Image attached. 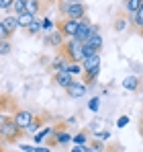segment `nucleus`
Wrapping results in <instances>:
<instances>
[{
    "label": "nucleus",
    "instance_id": "e433bc0d",
    "mask_svg": "<svg viewBox=\"0 0 143 152\" xmlns=\"http://www.w3.org/2000/svg\"><path fill=\"white\" fill-rule=\"evenodd\" d=\"M70 152H84V146H76V144H72V150Z\"/></svg>",
    "mask_w": 143,
    "mask_h": 152
},
{
    "label": "nucleus",
    "instance_id": "dca6fc26",
    "mask_svg": "<svg viewBox=\"0 0 143 152\" xmlns=\"http://www.w3.org/2000/svg\"><path fill=\"white\" fill-rule=\"evenodd\" d=\"M37 17H33L31 12H23V15H17V21H19V29H25L27 31V27L31 25L33 21H35Z\"/></svg>",
    "mask_w": 143,
    "mask_h": 152
},
{
    "label": "nucleus",
    "instance_id": "412c9836",
    "mask_svg": "<svg viewBox=\"0 0 143 152\" xmlns=\"http://www.w3.org/2000/svg\"><path fill=\"white\" fill-rule=\"evenodd\" d=\"M41 31H43V25H41V19H35V21H33L31 25L27 27V33H29V35H39Z\"/></svg>",
    "mask_w": 143,
    "mask_h": 152
},
{
    "label": "nucleus",
    "instance_id": "7c9ffc66",
    "mask_svg": "<svg viewBox=\"0 0 143 152\" xmlns=\"http://www.w3.org/2000/svg\"><path fill=\"white\" fill-rule=\"evenodd\" d=\"M10 35H12V33H10V31L4 27V23L0 21V41H8V39H10Z\"/></svg>",
    "mask_w": 143,
    "mask_h": 152
},
{
    "label": "nucleus",
    "instance_id": "c9c22d12",
    "mask_svg": "<svg viewBox=\"0 0 143 152\" xmlns=\"http://www.w3.org/2000/svg\"><path fill=\"white\" fill-rule=\"evenodd\" d=\"M10 117H12V115H8L6 111H0V127L4 126V124H6V121H8Z\"/></svg>",
    "mask_w": 143,
    "mask_h": 152
},
{
    "label": "nucleus",
    "instance_id": "0eeeda50",
    "mask_svg": "<svg viewBox=\"0 0 143 152\" xmlns=\"http://www.w3.org/2000/svg\"><path fill=\"white\" fill-rule=\"evenodd\" d=\"M78 25H80V21H74V19H64L61 23H59V31H61V35L66 37V39H72L74 35H76V31H78Z\"/></svg>",
    "mask_w": 143,
    "mask_h": 152
},
{
    "label": "nucleus",
    "instance_id": "7ed1b4c3",
    "mask_svg": "<svg viewBox=\"0 0 143 152\" xmlns=\"http://www.w3.org/2000/svg\"><path fill=\"white\" fill-rule=\"evenodd\" d=\"M35 119H37V115H35L33 111H29V109H17V111L12 113V121L19 126L21 132H27L29 126H31Z\"/></svg>",
    "mask_w": 143,
    "mask_h": 152
},
{
    "label": "nucleus",
    "instance_id": "c756f323",
    "mask_svg": "<svg viewBox=\"0 0 143 152\" xmlns=\"http://www.w3.org/2000/svg\"><path fill=\"white\" fill-rule=\"evenodd\" d=\"M12 4H14V0H0V10H4L8 15V12H12Z\"/></svg>",
    "mask_w": 143,
    "mask_h": 152
},
{
    "label": "nucleus",
    "instance_id": "79ce46f5",
    "mask_svg": "<svg viewBox=\"0 0 143 152\" xmlns=\"http://www.w3.org/2000/svg\"><path fill=\"white\" fill-rule=\"evenodd\" d=\"M141 132H143V121H141Z\"/></svg>",
    "mask_w": 143,
    "mask_h": 152
},
{
    "label": "nucleus",
    "instance_id": "9d476101",
    "mask_svg": "<svg viewBox=\"0 0 143 152\" xmlns=\"http://www.w3.org/2000/svg\"><path fill=\"white\" fill-rule=\"evenodd\" d=\"M53 80H55V84H57V86H61V88H68V86H70V84L74 82V80H76V78H74L70 72L61 70V72H55V74H53Z\"/></svg>",
    "mask_w": 143,
    "mask_h": 152
},
{
    "label": "nucleus",
    "instance_id": "cd10ccee",
    "mask_svg": "<svg viewBox=\"0 0 143 152\" xmlns=\"http://www.w3.org/2000/svg\"><path fill=\"white\" fill-rule=\"evenodd\" d=\"M98 109H100V97H92V99L88 101V111L96 113Z\"/></svg>",
    "mask_w": 143,
    "mask_h": 152
},
{
    "label": "nucleus",
    "instance_id": "2f4dec72",
    "mask_svg": "<svg viewBox=\"0 0 143 152\" xmlns=\"http://www.w3.org/2000/svg\"><path fill=\"white\" fill-rule=\"evenodd\" d=\"M129 121H131V117H129V115H121L119 119H117V127H119V129H123V127L129 126Z\"/></svg>",
    "mask_w": 143,
    "mask_h": 152
},
{
    "label": "nucleus",
    "instance_id": "6e6552de",
    "mask_svg": "<svg viewBox=\"0 0 143 152\" xmlns=\"http://www.w3.org/2000/svg\"><path fill=\"white\" fill-rule=\"evenodd\" d=\"M43 41L47 43V45H51V48H64V43H66V37L61 35V31L55 27L51 33H47L45 37H43Z\"/></svg>",
    "mask_w": 143,
    "mask_h": 152
},
{
    "label": "nucleus",
    "instance_id": "5701e85b",
    "mask_svg": "<svg viewBox=\"0 0 143 152\" xmlns=\"http://www.w3.org/2000/svg\"><path fill=\"white\" fill-rule=\"evenodd\" d=\"M39 8H41V2L39 0H27V12H31L33 17H37Z\"/></svg>",
    "mask_w": 143,
    "mask_h": 152
},
{
    "label": "nucleus",
    "instance_id": "423d86ee",
    "mask_svg": "<svg viewBox=\"0 0 143 152\" xmlns=\"http://www.w3.org/2000/svg\"><path fill=\"white\" fill-rule=\"evenodd\" d=\"M53 144H57V146H70L72 144V138H74V134L68 132V129H64V127H57V129H53Z\"/></svg>",
    "mask_w": 143,
    "mask_h": 152
},
{
    "label": "nucleus",
    "instance_id": "f03ea898",
    "mask_svg": "<svg viewBox=\"0 0 143 152\" xmlns=\"http://www.w3.org/2000/svg\"><path fill=\"white\" fill-rule=\"evenodd\" d=\"M23 136V132L19 129V126L12 121V117L4 124V126L0 127V138H2V142H6V144H12V142H19V138Z\"/></svg>",
    "mask_w": 143,
    "mask_h": 152
},
{
    "label": "nucleus",
    "instance_id": "39448f33",
    "mask_svg": "<svg viewBox=\"0 0 143 152\" xmlns=\"http://www.w3.org/2000/svg\"><path fill=\"white\" fill-rule=\"evenodd\" d=\"M88 84L86 82H80V80H74L70 86L66 88V93L70 95L72 99H82V97H86V93H88Z\"/></svg>",
    "mask_w": 143,
    "mask_h": 152
},
{
    "label": "nucleus",
    "instance_id": "473e14b6",
    "mask_svg": "<svg viewBox=\"0 0 143 152\" xmlns=\"http://www.w3.org/2000/svg\"><path fill=\"white\" fill-rule=\"evenodd\" d=\"M41 25H43V31H49V33L55 29V23L51 19H41Z\"/></svg>",
    "mask_w": 143,
    "mask_h": 152
},
{
    "label": "nucleus",
    "instance_id": "f257e3e1",
    "mask_svg": "<svg viewBox=\"0 0 143 152\" xmlns=\"http://www.w3.org/2000/svg\"><path fill=\"white\" fill-rule=\"evenodd\" d=\"M64 56L70 60V62H80L82 64V60H84V43L82 41H78V39H66V43H64Z\"/></svg>",
    "mask_w": 143,
    "mask_h": 152
},
{
    "label": "nucleus",
    "instance_id": "37998d69",
    "mask_svg": "<svg viewBox=\"0 0 143 152\" xmlns=\"http://www.w3.org/2000/svg\"><path fill=\"white\" fill-rule=\"evenodd\" d=\"M0 152H2V148H0Z\"/></svg>",
    "mask_w": 143,
    "mask_h": 152
},
{
    "label": "nucleus",
    "instance_id": "393cba45",
    "mask_svg": "<svg viewBox=\"0 0 143 152\" xmlns=\"http://www.w3.org/2000/svg\"><path fill=\"white\" fill-rule=\"evenodd\" d=\"M113 27H115V31H121V33H123V31L129 27V21H127V17H119V19H115Z\"/></svg>",
    "mask_w": 143,
    "mask_h": 152
},
{
    "label": "nucleus",
    "instance_id": "f3484780",
    "mask_svg": "<svg viewBox=\"0 0 143 152\" xmlns=\"http://www.w3.org/2000/svg\"><path fill=\"white\" fill-rule=\"evenodd\" d=\"M72 144H76V146H86V144H90V136H88V132H78V134H74Z\"/></svg>",
    "mask_w": 143,
    "mask_h": 152
},
{
    "label": "nucleus",
    "instance_id": "a211bd4d",
    "mask_svg": "<svg viewBox=\"0 0 143 152\" xmlns=\"http://www.w3.org/2000/svg\"><path fill=\"white\" fill-rule=\"evenodd\" d=\"M86 43H88V45H90L92 50L100 51V50H102V48H104V37H102L100 33H96V35H92V37H90V39L86 41Z\"/></svg>",
    "mask_w": 143,
    "mask_h": 152
},
{
    "label": "nucleus",
    "instance_id": "9b49d317",
    "mask_svg": "<svg viewBox=\"0 0 143 152\" xmlns=\"http://www.w3.org/2000/svg\"><path fill=\"white\" fill-rule=\"evenodd\" d=\"M139 84H141V80H139V76H135V74H131V76H127V78H123V88L125 91H129V93H135L137 88H139Z\"/></svg>",
    "mask_w": 143,
    "mask_h": 152
},
{
    "label": "nucleus",
    "instance_id": "6ab92c4d",
    "mask_svg": "<svg viewBox=\"0 0 143 152\" xmlns=\"http://www.w3.org/2000/svg\"><path fill=\"white\" fill-rule=\"evenodd\" d=\"M143 0H127L125 2V15H131V12H137L141 8Z\"/></svg>",
    "mask_w": 143,
    "mask_h": 152
},
{
    "label": "nucleus",
    "instance_id": "aec40b11",
    "mask_svg": "<svg viewBox=\"0 0 143 152\" xmlns=\"http://www.w3.org/2000/svg\"><path fill=\"white\" fill-rule=\"evenodd\" d=\"M110 136H113V134H110L108 129H96V132H92V136H90V138L100 140V142H104V144H106V142H110Z\"/></svg>",
    "mask_w": 143,
    "mask_h": 152
},
{
    "label": "nucleus",
    "instance_id": "20e7f679",
    "mask_svg": "<svg viewBox=\"0 0 143 152\" xmlns=\"http://www.w3.org/2000/svg\"><path fill=\"white\" fill-rule=\"evenodd\" d=\"M92 35H94V31H92V23H90V21H86V19H82V21H80V25H78L76 35H74V39H78V41L86 43Z\"/></svg>",
    "mask_w": 143,
    "mask_h": 152
},
{
    "label": "nucleus",
    "instance_id": "58836bf2",
    "mask_svg": "<svg viewBox=\"0 0 143 152\" xmlns=\"http://www.w3.org/2000/svg\"><path fill=\"white\" fill-rule=\"evenodd\" d=\"M84 152H94V150L90 148V144H86V146H84Z\"/></svg>",
    "mask_w": 143,
    "mask_h": 152
},
{
    "label": "nucleus",
    "instance_id": "4be33fe9",
    "mask_svg": "<svg viewBox=\"0 0 143 152\" xmlns=\"http://www.w3.org/2000/svg\"><path fill=\"white\" fill-rule=\"evenodd\" d=\"M23 12H27V0H14L12 15H23Z\"/></svg>",
    "mask_w": 143,
    "mask_h": 152
},
{
    "label": "nucleus",
    "instance_id": "1a4fd4ad",
    "mask_svg": "<svg viewBox=\"0 0 143 152\" xmlns=\"http://www.w3.org/2000/svg\"><path fill=\"white\" fill-rule=\"evenodd\" d=\"M66 19H74V21H82V19H86V6H84V2H76V4H72V2H70V8H68Z\"/></svg>",
    "mask_w": 143,
    "mask_h": 152
},
{
    "label": "nucleus",
    "instance_id": "a19ab883",
    "mask_svg": "<svg viewBox=\"0 0 143 152\" xmlns=\"http://www.w3.org/2000/svg\"><path fill=\"white\" fill-rule=\"evenodd\" d=\"M2 144H4V142H2V138H0V148H2Z\"/></svg>",
    "mask_w": 143,
    "mask_h": 152
},
{
    "label": "nucleus",
    "instance_id": "ddd939ff",
    "mask_svg": "<svg viewBox=\"0 0 143 152\" xmlns=\"http://www.w3.org/2000/svg\"><path fill=\"white\" fill-rule=\"evenodd\" d=\"M51 134H53V127H49V126H47V127H43V129H39V132L33 136V142H35V146H41V144L47 140Z\"/></svg>",
    "mask_w": 143,
    "mask_h": 152
},
{
    "label": "nucleus",
    "instance_id": "a878e982",
    "mask_svg": "<svg viewBox=\"0 0 143 152\" xmlns=\"http://www.w3.org/2000/svg\"><path fill=\"white\" fill-rule=\"evenodd\" d=\"M90 148H92L94 152H106V144H104V142H100V140L90 138Z\"/></svg>",
    "mask_w": 143,
    "mask_h": 152
},
{
    "label": "nucleus",
    "instance_id": "f8f14e48",
    "mask_svg": "<svg viewBox=\"0 0 143 152\" xmlns=\"http://www.w3.org/2000/svg\"><path fill=\"white\" fill-rule=\"evenodd\" d=\"M68 58L64 56V53H59V56H55L53 60H51V70H53V74L55 72H61V70H66V66H68Z\"/></svg>",
    "mask_w": 143,
    "mask_h": 152
},
{
    "label": "nucleus",
    "instance_id": "c85d7f7f",
    "mask_svg": "<svg viewBox=\"0 0 143 152\" xmlns=\"http://www.w3.org/2000/svg\"><path fill=\"white\" fill-rule=\"evenodd\" d=\"M10 51H12L10 39H8V41H0V56H8Z\"/></svg>",
    "mask_w": 143,
    "mask_h": 152
},
{
    "label": "nucleus",
    "instance_id": "ea45409f",
    "mask_svg": "<svg viewBox=\"0 0 143 152\" xmlns=\"http://www.w3.org/2000/svg\"><path fill=\"white\" fill-rule=\"evenodd\" d=\"M68 2H72V4H76V2H84V0H68Z\"/></svg>",
    "mask_w": 143,
    "mask_h": 152
},
{
    "label": "nucleus",
    "instance_id": "2eb2a0df",
    "mask_svg": "<svg viewBox=\"0 0 143 152\" xmlns=\"http://www.w3.org/2000/svg\"><path fill=\"white\" fill-rule=\"evenodd\" d=\"M66 72H70L74 78H78V76H84V68H82V64H80V62H68Z\"/></svg>",
    "mask_w": 143,
    "mask_h": 152
},
{
    "label": "nucleus",
    "instance_id": "4c0bfd02",
    "mask_svg": "<svg viewBox=\"0 0 143 152\" xmlns=\"http://www.w3.org/2000/svg\"><path fill=\"white\" fill-rule=\"evenodd\" d=\"M66 124H68V126H76V117H74V115L68 117V121H66Z\"/></svg>",
    "mask_w": 143,
    "mask_h": 152
},
{
    "label": "nucleus",
    "instance_id": "c03bdc74",
    "mask_svg": "<svg viewBox=\"0 0 143 152\" xmlns=\"http://www.w3.org/2000/svg\"><path fill=\"white\" fill-rule=\"evenodd\" d=\"M125 2H127V0H125Z\"/></svg>",
    "mask_w": 143,
    "mask_h": 152
},
{
    "label": "nucleus",
    "instance_id": "b1692460",
    "mask_svg": "<svg viewBox=\"0 0 143 152\" xmlns=\"http://www.w3.org/2000/svg\"><path fill=\"white\" fill-rule=\"evenodd\" d=\"M19 148H21V152H51L45 146H29V144H21Z\"/></svg>",
    "mask_w": 143,
    "mask_h": 152
},
{
    "label": "nucleus",
    "instance_id": "72a5a7b5",
    "mask_svg": "<svg viewBox=\"0 0 143 152\" xmlns=\"http://www.w3.org/2000/svg\"><path fill=\"white\" fill-rule=\"evenodd\" d=\"M68 8H70V2H68V0H61V2H59V12L64 15V19H66V15H68Z\"/></svg>",
    "mask_w": 143,
    "mask_h": 152
},
{
    "label": "nucleus",
    "instance_id": "a18cd8bd",
    "mask_svg": "<svg viewBox=\"0 0 143 152\" xmlns=\"http://www.w3.org/2000/svg\"><path fill=\"white\" fill-rule=\"evenodd\" d=\"M141 33H143V31H141Z\"/></svg>",
    "mask_w": 143,
    "mask_h": 152
},
{
    "label": "nucleus",
    "instance_id": "4468645a",
    "mask_svg": "<svg viewBox=\"0 0 143 152\" xmlns=\"http://www.w3.org/2000/svg\"><path fill=\"white\" fill-rule=\"evenodd\" d=\"M2 23H4V27L10 31V33H14L17 29H19V21H17V15H12V12H8L4 19H0Z\"/></svg>",
    "mask_w": 143,
    "mask_h": 152
},
{
    "label": "nucleus",
    "instance_id": "f704fd0d",
    "mask_svg": "<svg viewBox=\"0 0 143 152\" xmlns=\"http://www.w3.org/2000/svg\"><path fill=\"white\" fill-rule=\"evenodd\" d=\"M94 53H98V51L92 50L88 43H84V58H90V56H94Z\"/></svg>",
    "mask_w": 143,
    "mask_h": 152
},
{
    "label": "nucleus",
    "instance_id": "bb28decb",
    "mask_svg": "<svg viewBox=\"0 0 143 152\" xmlns=\"http://www.w3.org/2000/svg\"><path fill=\"white\" fill-rule=\"evenodd\" d=\"M39 129H43V119H39V117H37V119H35V121H33V124L29 126L27 134H33V136H35V134H37Z\"/></svg>",
    "mask_w": 143,
    "mask_h": 152
}]
</instances>
